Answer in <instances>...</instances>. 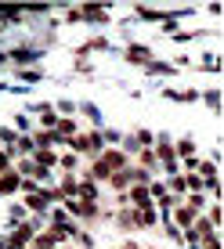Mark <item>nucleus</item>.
Instances as JSON below:
<instances>
[{
    "label": "nucleus",
    "instance_id": "f257e3e1",
    "mask_svg": "<svg viewBox=\"0 0 224 249\" xmlns=\"http://www.w3.org/2000/svg\"><path fill=\"white\" fill-rule=\"evenodd\" d=\"M177 220H181V224H192V220H195V210H185V206H181V210H177Z\"/></svg>",
    "mask_w": 224,
    "mask_h": 249
},
{
    "label": "nucleus",
    "instance_id": "f03ea898",
    "mask_svg": "<svg viewBox=\"0 0 224 249\" xmlns=\"http://www.w3.org/2000/svg\"><path fill=\"white\" fill-rule=\"evenodd\" d=\"M4 166H7V159H4V156H0V170H4Z\"/></svg>",
    "mask_w": 224,
    "mask_h": 249
},
{
    "label": "nucleus",
    "instance_id": "7ed1b4c3",
    "mask_svg": "<svg viewBox=\"0 0 224 249\" xmlns=\"http://www.w3.org/2000/svg\"><path fill=\"white\" fill-rule=\"evenodd\" d=\"M123 249H137V246H123Z\"/></svg>",
    "mask_w": 224,
    "mask_h": 249
}]
</instances>
